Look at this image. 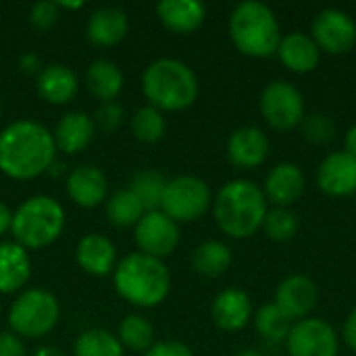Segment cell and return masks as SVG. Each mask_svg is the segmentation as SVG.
<instances>
[{
    "label": "cell",
    "instance_id": "4316f807",
    "mask_svg": "<svg viewBox=\"0 0 356 356\" xmlns=\"http://www.w3.org/2000/svg\"><path fill=\"white\" fill-rule=\"evenodd\" d=\"M104 211H106L108 223L119 229L136 227L138 221L142 219V215L146 213L142 202L129 188H123V190H117L115 194H111L104 202Z\"/></svg>",
    "mask_w": 356,
    "mask_h": 356
},
{
    "label": "cell",
    "instance_id": "4fadbf2b",
    "mask_svg": "<svg viewBox=\"0 0 356 356\" xmlns=\"http://www.w3.org/2000/svg\"><path fill=\"white\" fill-rule=\"evenodd\" d=\"M65 190L69 198L81 209H96L106 202L108 181L106 175L94 165H79L67 173Z\"/></svg>",
    "mask_w": 356,
    "mask_h": 356
},
{
    "label": "cell",
    "instance_id": "8992f818",
    "mask_svg": "<svg viewBox=\"0 0 356 356\" xmlns=\"http://www.w3.org/2000/svg\"><path fill=\"white\" fill-rule=\"evenodd\" d=\"M229 35L234 46L252 58H267L277 52L282 42L280 21L271 6L259 0L240 2L229 17Z\"/></svg>",
    "mask_w": 356,
    "mask_h": 356
},
{
    "label": "cell",
    "instance_id": "f546056e",
    "mask_svg": "<svg viewBox=\"0 0 356 356\" xmlns=\"http://www.w3.org/2000/svg\"><path fill=\"white\" fill-rule=\"evenodd\" d=\"M117 338L123 350L146 353L154 344V327L142 315H127L117 330Z\"/></svg>",
    "mask_w": 356,
    "mask_h": 356
},
{
    "label": "cell",
    "instance_id": "5bb4252c",
    "mask_svg": "<svg viewBox=\"0 0 356 356\" xmlns=\"http://www.w3.org/2000/svg\"><path fill=\"white\" fill-rule=\"evenodd\" d=\"M317 186L327 196H350L356 192V156L332 152L317 169Z\"/></svg>",
    "mask_w": 356,
    "mask_h": 356
},
{
    "label": "cell",
    "instance_id": "8fae6325",
    "mask_svg": "<svg viewBox=\"0 0 356 356\" xmlns=\"http://www.w3.org/2000/svg\"><path fill=\"white\" fill-rule=\"evenodd\" d=\"M290 356H338L340 338L336 330L323 319H300L292 325L288 338Z\"/></svg>",
    "mask_w": 356,
    "mask_h": 356
},
{
    "label": "cell",
    "instance_id": "d4e9b609",
    "mask_svg": "<svg viewBox=\"0 0 356 356\" xmlns=\"http://www.w3.org/2000/svg\"><path fill=\"white\" fill-rule=\"evenodd\" d=\"M277 56L292 73H309L319 65L321 50L309 33L292 31L282 38L277 46Z\"/></svg>",
    "mask_w": 356,
    "mask_h": 356
},
{
    "label": "cell",
    "instance_id": "bcb514c9",
    "mask_svg": "<svg viewBox=\"0 0 356 356\" xmlns=\"http://www.w3.org/2000/svg\"><path fill=\"white\" fill-rule=\"evenodd\" d=\"M238 356H263L261 353H257V350H252V348H246V350H242Z\"/></svg>",
    "mask_w": 356,
    "mask_h": 356
},
{
    "label": "cell",
    "instance_id": "74e56055",
    "mask_svg": "<svg viewBox=\"0 0 356 356\" xmlns=\"http://www.w3.org/2000/svg\"><path fill=\"white\" fill-rule=\"evenodd\" d=\"M144 356H194L192 348L184 342L175 340H165V342H154Z\"/></svg>",
    "mask_w": 356,
    "mask_h": 356
},
{
    "label": "cell",
    "instance_id": "2e32d148",
    "mask_svg": "<svg viewBox=\"0 0 356 356\" xmlns=\"http://www.w3.org/2000/svg\"><path fill=\"white\" fill-rule=\"evenodd\" d=\"M275 305L294 321L305 319L317 305V286L307 275H290L275 290Z\"/></svg>",
    "mask_w": 356,
    "mask_h": 356
},
{
    "label": "cell",
    "instance_id": "7a4b0ae2",
    "mask_svg": "<svg viewBox=\"0 0 356 356\" xmlns=\"http://www.w3.org/2000/svg\"><path fill=\"white\" fill-rule=\"evenodd\" d=\"M115 292L138 309L163 305L171 292V273L161 259L131 252L123 257L113 271Z\"/></svg>",
    "mask_w": 356,
    "mask_h": 356
},
{
    "label": "cell",
    "instance_id": "7bdbcfd3",
    "mask_svg": "<svg viewBox=\"0 0 356 356\" xmlns=\"http://www.w3.org/2000/svg\"><path fill=\"white\" fill-rule=\"evenodd\" d=\"M344 144H346V152L348 154H353L356 156V123L346 131V140H344Z\"/></svg>",
    "mask_w": 356,
    "mask_h": 356
},
{
    "label": "cell",
    "instance_id": "83f0119b",
    "mask_svg": "<svg viewBox=\"0 0 356 356\" xmlns=\"http://www.w3.org/2000/svg\"><path fill=\"white\" fill-rule=\"evenodd\" d=\"M232 265V250L219 240H207L196 246L192 254V267L204 277H219Z\"/></svg>",
    "mask_w": 356,
    "mask_h": 356
},
{
    "label": "cell",
    "instance_id": "60d3db41",
    "mask_svg": "<svg viewBox=\"0 0 356 356\" xmlns=\"http://www.w3.org/2000/svg\"><path fill=\"white\" fill-rule=\"evenodd\" d=\"M344 342L348 344L350 350L356 353V309L348 315V319L344 323Z\"/></svg>",
    "mask_w": 356,
    "mask_h": 356
},
{
    "label": "cell",
    "instance_id": "9a60e30c",
    "mask_svg": "<svg viewBox=\"0 0 356 356\" xmlns=\"http://www.w3.org/2000/svg\"><path fill=\"white\" fill-rule=\"evenodd\" d=\"M269 154V138L261 127H238L227 140V159L238 169H254Z\"/></svg>",
    "mask_w": 356,
    "mask_h": 356
},
{
    "label": "cell",
    "instance_id": "ab89813d",
    "mask_svg": "<svg viewBox=\"0 0 356 356\" xmlns=\"http://www.w3.org/2000/svg\"><path fill=\"white\" fill-rule=\"evenodd\" d=\"M42 63H40V58H38V54H33V52H25V54H21V58H19V69L23 71V73H27V75H38L40 71H42Z\"/></svg>",
    "mask_w": 356,
    "mask_h": 356
},
{
    "label": "cell",
    "instance_id": "603a6c76",
    "mask_svg": "<svg viewBox=\"0 0 356 356\" xmlns=\"http://www.w3.org/2000/svg\"><path fill=\"white\" fill-rule=\"evenodd\" d=\"M156 17L173 33H194L207 19V6L200 0H161Z\"/></svg>",
    "mask_w": 356,
    "mask_h": 356
},
{
    "label": "cell",
    "instance_id": "44dd1931",
    "mask_svg": "<svg viewBox=\"0 0 356 356\" xmlns=\"http://www.w3.org/2000/svg\"><path fill=\"white\" fill-rule=\"evenodd\" d=\"M211 317L215 325L223 332H238L246 327L252 317V302L244 290L227 288L217 294L211 307Z\"/></svg>",
    "mask_w": 356,
    "mask_h": 356
},
{
    "label": "cell",
    "instance_id": "6da1fadb",
    "mask_svg": "<svg viewBox=\"0 0 356 356\" xmlns=\"http://www.w3.org/2000/svg\"><path fill=\"white\" fill-rule=\"evenodd\" d=\"M56 161L54 138L38 121L21 119L0 131V171L15 181H29L50 171Z\"/></svg>",
    "mask_w": 356,
    "mask_h": 356
},
{
    "label": "cell",
    "instance_id": "f35d334b",
    "mask_svg": "<svg viewBox=\"0 0 356 356\" xmlns=\"http://www.w3.org/2000/svg\"><path fill=\"white\" fill-rule=\"evenodd\" d=\"M25 344L10 330L0 334V356H25Z\"/></svg>",
    "mask_w": 356,
    "mask_h": 356
},
{
    "label": "cell",
    "instance_id": "484cf974",
    "mask_svg": "<svg viewBox=\"0 0 356 356\" xmlns=\"http://www.w3.org/2000/svg\"><path fill=\"white\" fill-rule=\"evenodd\" d=\"M125 83L123 71L108 58H96L86 71V86L100 102H115Z\"/></svg>",
    "mask_w": 356,
    "mask_h": 356
},
{
    "label": "cell",
    "instance_id": "8d00e7d4",
    "mask_svg": "<svg viewBox=\"0 0 356 356\" xmlns=\"http://www.w3.org/2000/svg\"><path fill=\"white\" fill-rule=\"evenodd\" d=\"M123 117H125V113H123L121 104H117V102H100V106L96 108L92 119H94L96 127H100L102 131H113L123 123Z\"/></svg>",
    "mask_w": 356,
    "mask_h": 356
},
{
    "label": "cell",
    "instance_id": "f1b7e54d",
    "mask_svg": "<svg viewBox=\"0 0 356 356\" xmlns=\"http://www.w3.org/2000/svg\"><path fill=\"white\" fill-rule=\"evenodd\" d=\"M73 356H125V350L117 334L102 327H92L77 336Z\"/></svg>",
    "mask_w": 356,
    "mask_h": 356
},
{
    "label": "cell",
    "instance_id": "4dcf8cb0",
    "mask_svg": "<svg viewBox=\"0 0 356 356\" xmlns=\"http://www.w3.org/2000/svg\"><path fill=\"white\" fill-rule=\"evenodd\" d=\"M165 188H167L165 175L154 171V169H144V171L136 173L131 184H129V190L138 196L144 211H159L161 209Z\"/></svg>",
    "mask_w": 356,
    "mask_h": 356
},
{
    "label": "cell",
    "instance_id": "d590c367",
    "mask_svg": "<svg viewBox=\"0 0 356 356\" xmlns=\"http://www.w3.org/2000/svg\"><path fill=\"white\" fill-rule=\"evenodd\" d=\"M58 17H60V8L56 6V2H50V0L35 2L29 8V23L38 31H46V29L54 27L56 21H58Z\"/></svg>",
    "mask_w": 356,
    "mask_h": 356
},
{
    "label": "cell",
    "instance_id": "e575fe53",
    "mask_svg": "<svg viewBox=\"0 0 356 356\" xmlns=\"http://www.w3.org/2000/svg\"><path fill=\"white\" fill-rule=\"evenodd\" d=\"M300 134L313 144H330L336 138V123L325 113H309L300 121Z\"/></svg>",
    "mask_w": 356,
    "mask_h": 356
},
{
    "label": "cell",
    "instance_id": "d6a6232c",
    "mask_svg": "<svg viewBox=\"0 0 356 356\" xmlns=\"http://www.w3.org/2000/svg\"><path fill=\"white\" fill-rule=\"evenodd\" d=\"M292 325H294L292 319L275 302L261 307L259 313L254 315V327L267 340H286Z\"/></svg>",
    "mask_w": 356,
    "mask_h": 356
},
{
    "label": "cell",
    "instance_id": "7402d4cb",
    "mask_svg": "<svg viewBox=\"0 0 356 356\" xmlns=\"http://www.w3.org/2000/svg\"><path fill=\"white\" fill-rule=\"evenodd\" d=\"M94 134H96L94 119L83 111H71L58 119L52 138L56 150L65 154H77L92 142Z\"/></svg>",
    "mask_w": 356,
    "mask_h": 356
},
{
    "label": "cell",
    "instance_id": "f6af8a7d",
    "mask_svg": "<svg viewBox=\"0 0 356 356\" xmlns=\"http://www.w3.org/2000/svg\"><path fill=\"white\" fill-rule=\"evenodd\" d=\"M56 6H58L60 10H79V8H83V2H81V0H77V2L60 0V2H56Z\"/></svg>",
    "mask_w": 356,
    "mask_h": 356
},
{
    "label": "cell",
    "instance_id": "30bf717a",
    "mask_svg": "<svg viewBox=\"0 0 356 356\" xmlns=\"http://www.w3.org/2000/svg\"><path fill=\"white\" fill-rule=\"evenodd\" d=\"M134 240L138 252L163 261L179 244V225L171 217H167L161 209L146 211L138 221V225L134 227Z\"/></svg>",
    "mask_w": 356,
    "mask_h": 356
},
{
    "label": "cell",
    "instance_id": "d6986e66",
    "mask_svg": "<svg viewBox=\"0 0 356 356\" xmlns=\"http://www.w3.org/2000/svg\"><path fill=\"white\" fill-rule=\"evenodd\" d=\"M129 31V17L119 6H100L96 8L86 25L88 40L98 48L117 46Z\"/></svg>",
    "mask_w": 356,
    "mask_h": 356
},
{
    "label": "cell",
    "instance_id": "cb8c5ba5",
    "mask_svg": "<svg viewBox=\"0 0 356 356\" xmlns=\"http://www.w3.org/2000/svg\"><path fill=\"white\" fill-rule=\"evenodd\" d=\"M31 280V257L17 242H0V294H17Z\"/></svg>",
    "mask_w": 356,
    "mask_h": 356
},
{
    "label": "cell",
    "instance_id": "7c38bea8",
    "mask_svg": "<svg viewBox=\"0 0 356 356\" xmlns=\"http://www.w3.org/2000/svg\"><path fill=\"white\" fill-rule=\"evenodd\" d=\"M319 50L330 54L348 52L356 44V21L340 8H323L313 21V35Z\"/></svg>",
    "mask_w": 356,
    "mask_h": 356
},
{
    "label": "cell",
    "instance_id": "ba28073f",
    "mask_svg": "<svg viewBox=\"0 0 356 356\" xmlns=\"http://www.w3.org/2000/svg\"><path fill=\"white\" fill-rule=\"evenodd\" d=\"M213 202L211 188L196 175H177L167 179L161 211L177 225L200 219Z\"/></svg>",
    "mask_w": 356,
    "mask_h": 356
},
{
    "label": "cell",
    "instance_id": "52a82bcc",
    "mask_svg": "<svg viewBox=\"0 0 356 356\" xmlns=\"http://www.w3.org/2000/svg\"><path fill=\"white\" fill-rule=\"evenodd\" d=\"M60 317V307L54 294L42 288L23 290L8 309V327L15 336L40 340L50 334Z\"/></svg>",
    "mask_w": 356,
    "mask_h": 356
},
{
    "label": "cell",
    "instance_id": "277c9868",
    "mask_svg": "<svg viewBox=\"0 0 356 356\" xmlns=\"http://www.w3.org/2000/svg\"><path fill=\"white\" fill-rule=\"evenodd\" d=\"M213 215L223 234L236 240L254 236L267 215L263 190L248 179L227 181L213 200Z\"/></svg>",
    "mask_w": 356,
    "mask_h": 356
},
{
    "label": "cell",
    "instance_id": "7dc6e473",
    "mask_svg": "<svg viewBox=\"0 0 356 356\" xmlns=\"http://www.w3.org/2000/svg\"><path fill=\"white\" fill-rule=\"evenodd\" d=\"M0 111H2V100H0Z\"/></svg>",
    "mask_w": 356,
    "mask_h": 356
},
{
    "label": "cell",
    "instance_id": "ac0fdd59",
    "mask_svg": "<svg viewBox=\"0 0 356 356\" xmlns=\"http://www.w3.org/2000/svg\"><path fill=\"white\" fill-rule=\"evenodd\" d=\"M75 261L88 275L104 277L117 267V248L102 234H88L75 246Z\"/></svg>",
    "mask_w": 356,
    "mask_h": 356
},
{
    "label": "cell",
    "instance_id": "3957f363",
    "mask_svg": "<svg viewBox=\"0 0 356 356\" xmlns=\"http://www.w3.org/2000/svg\"><path fill=\"white\" fill-rule=\"evenodd\" d=\"M200 92V83L190 65L179 58H156L142 73V94L161 113L190 108Z\"/></svg>",
    "mask_w": 356,
    "mask_h": 356
},
{
    "label": "cell",
    "instance_id": "b9f144b4",
    "mask_svg": "<svg viewBox=\"0 0 356 356\" xmlns=\"http://www.w3.org/2000/svg\"><path fill=\"white\" fill-rule=\"evenodd\" d=\"M10 225H13V211L4 202H0V236L10 234Z\"/></svg>",
    "mask_w": 356,
    "mask_h": 356
},
{
    "label": "cell",
    "instance_id": "5b68a950",
    "mask_svg": "<svg viewBox=\"0 0 356 356\" xmlns=\"http://www.w3.org/2000/svg\"><path fill=\"white\" fill-rule=\"evenodd\" d=\"M67 217L63 204L52 196L38 194L29 196L17 207V211H13L10 236L13 242L23 246L27 252L42 250L60 238Z\"/></svg>",
    "mask_w": 356,
    "mask_h": 356
},
{
    "label": "cell",
    "instance_id": "1f68e13d",
    "mask_svg": "<svg viewBox=\"0 0 356 356\" xmlns=\"http://www.w3.org/2000/svg\"><path fill=\"white\" fill-rule=\"evenodd\" d=\"M165 129H167L165 115L150 104L140 106L131 117V131H134L136 140H140L144 144L161 142L165 136Z\"/></svg>",
    "mask_w": 356,
    "mask_h": 356
},
{
    "label": "cell",
    "instance_id": "e0dca14e",
    "mask_svg": "<svg viewBox=\"0 0 356 356\" xmlns=\"http://www.w3.org/2000/svg\"><path fill=\"white\" fill-rule=\"evenodd\" d=\"M35 88L46 102L54 106H63L77 96L79 79L71 67L63 63H50L44 65L42 71L35 75Z\"/></svg>",
    "mask_w": 356,
    "mask_h": 356
},
{
    "label": "cell",
    "instance_id": "ee69618b",
    "mask_svg": "<svg viewBox=\"0 0 356 356\" xmlns=\"http://www.w3.org/2000/svg\"><path fill=\"white\" fill-rule=\"evenodd\" d=\"M33 356H65L63 355V350H58L56 346H42V348H38Z\"/></svg>",
    "mask_w": 356,
    "mask_h": 356
},
{
    "label": "cell",
    "instance_id": "9c48e42d",
    "mask_svg": "<svg viewBox=\"0 0 356 356\" xmlns=\"http://www.w3.org/2000/svg\"><path fill=\"white\" fill-rule=\"evenodd\" d=\"M259 106H261L265 121L273 129H280V131L298 127L307 115L305 98H302L300 90L286 79L269 81L261 94Z\"/></svg>",
    "mask_w": 356,
    "mask_h": 356
},
{
    "label": "cell",
    "instance_id": "ffe728a7",
    "mask_svg": "<svg viewBox=\"0 0 356 356\" xmlns=\"http://www.w3.org/2000/svg\"><path fill=\"white\" fill-rule=\"evenodd\" d=\"M305 173L294 163L275 165L265 179V198H269L275 207L288 209L305 194Z\"/></svg>",
    "mask_w": 356,
    "mask_h": 356
},
{
    "label": "cell",
    "instance_id": "836d02e7",
    "mask_svg": "<svg viewBox=\"0 0 356 356\" xmlns=\"http://www.w3.org/2000/svg\"><path fill=\"white\" fill-rule=\"evenodd\" d=\"M263 229H265L269 240L288 242L298 232V219H296V215L290 209L275 207V209L267 211L265 221H263Z\"/></svg>",
    "mask_w": 356,
    "mask_h": 356
}]
</instances>
